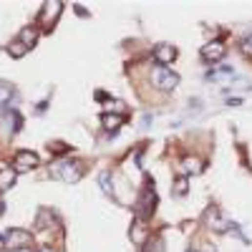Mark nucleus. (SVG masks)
Returning a JSON list of instances; mask_svg holds the SVG:
<instances>
[{
	"mask_svg": "<svg viewBox=\"0 0 252 252\" xmlns=\"http://www.w3.org/2000/svg\"><path fill=\"white\" fill-rule=\"evenodd\" d=\"M202 252H214V247H210V245H204V247H202Z\"/></svg>",
	"mask_w": 252,
	"mask_h": 252,
	"instance_id": "5701e85b",
	"label": "nucleus"
},
{
	"mask_svg": "<svg viewBox=\"0 0 252 252\" xmlns=\"http://www.w3.org/2000/svg\"><path fill=\"white\" fill-rule=\"evenodd\" d=\"M144 240H146V222L141 217H136L134 225H131V242H134V245H144Z\"/></svg>",
	"mask_w": 252,
	"mask_h": 252,
	"instance_id": "9b49d317",
	"label": "nucleus"
},
{
	"mask_svg": "<svg viewBox=\"0 0 252 252\" xmlns=\"http://www.w3.org/2000/svg\"><path fill=\"white\" fill-rule=\"evenodd\" d=\"M202 169H204V164H202V159H199V156H184V159H182V164H179L182 176H187V174H199Z\"/></svg>",
	"mask_w": 252,
	"mask_h": 252,
	"instance_id": "9d476101",
	"label": "nucleus"
},
{
	"mask_svg": "<svg viewBox=\"0 0 252 252\" xmlns=\"http://www.w3.org/2000/svg\"><path fill=\"white\" fill-rule=\"evenodd\" d=\"M189 252H192V250H189Z\"/></svg>",
	"mask_w": 252,
	"mask_h": 252,
	"instance_id": "393cba45",
	"label": "nucleus"
},
{
	"mask_svg": "<svg viewBox=\"0 0 252 252\" xmlns=\"http://www.w3.org/2000/svg\"><path fill=\"white\" fill-rule=\"evenodd\" d=\"M98 182H101L103 192H106L109 197H114V182H111V174H109V172H101V174H98Z\"/></svg>",
	"mask_w": 252,
	"mask_h": 252,
	"instance_id": "f3484780",
	"label": "nucleus"
},
{
	"mask_svg": "<svg viewBox=\"0 0 252 252\" xmlns=\"http://www.w3.org/2000/svg\"><path fill=\"white\" fill-rule=\"evenodd\" d=\"M51 176H53V179L66 182V184H76L81 176H83V172H81L78 161H61V164L51 167Z\"/></svg>",
	"mask_w": 252,
	"mask_h": 252,
	"instance_id": "f257e3e1",
	"label": "nucleus"
},
{
	"mask_svg": "<svg viewBox=\"0 0 252 252\" xmlns=\"http://www.w3.org/2000/svg\"><path fill=\"white\" fill-rule=\"evenodd\" d=\"M204 219H207V225H212L217 232H225V230H230V222H227L225 217H222V214H219V210H214V207H212V210H207Z\"/></svg>",
	"mask_w": 252,
	"mask_h": 252,
	"instance_id": "1a4fd4ad",
	"label": "nucleus"
},
{
	"mask_svg": "<svg viewBox=\"0 0 252 252\" xmlns=\"http://www.w3.org/2000/svg\"><path fill=\"white\" fill-rule=\"evenodd\" d=\"M13 184H16V172L3 169V172H0V192H8Z\"/></svg>",
	"mask_w": 252,
	"mask_h": 252,
	"instance_id": "dca6fc26",
	"label": "nucleus"
},
{
	"mask_svg": "<svg viewBox=\"0 0 252 252\" xmlns=\"http://www.w3.org/2000/svg\"><path fill=\"white\" fill-rule=\"evenodd\" d=\"M152 81H154V86H156V88H161V91H172V88H174L176 83H179V76H176L174 71H169L167 66H156V68H154Z\"/></svg>",
	"mask_w": 252,
	"mask_h": 252,
	"instance_id": "7ed1b4c3",
	"label": "nucleus"
},
{
	"mask_svg": "<svg viewBox=\"0 0 252 252\" xmlns=\"http://www.w3.org/2000/svg\"><path fill=\"white\" fill-rule=\"evenodd\" d=\"M154 204H156V194H154V189L152 192H144V199H141V204H139V217L144 219V217H149L152 214V210H154Z\"/></svg>",
	"mask_w": 252,
	"mask_h": 252,
	"instance_id": "f8f14e48",
	"label": "nucleus"
},
{
	"mask_svg": "<svg viewBox=\"0 0 252 252\" xmlns=\"http://www.w3.org/2000/svg\"><path fill=\"white\" fill-rule=\"evenodd\" d=\"M101 124H103V129H106V131H116L118 126L124 124V116L121 114H103L101 116Z\"/></svg>",
	"mask_w": 252,
	"mask_h": 252,
	"instance_id": "ddd939ff",
	"label": "nucleus"
},
{
	"mask_svg": "<svg viewBox=\"0 0 252 252\" xmlns=\"http://www.w3.org/2000/svg\"><path fill=\"white\" fill-rule=\"evenodd\" d=\"M202 58H204V61H210V63H214V61H222V58H225V46H222L219 40L207 43V46L202 48Z\"/></svg>",
	"mask_w": 252,
	"mask_h": 252,
	"instance_id": "6e6552de",
	"label": "nucleus"
},
{
	"mask_svg": "<svg viewBox=\"0 0 252 252\" xmlns=\"http://www.w3.org/2000/svg\"><path fill=\"white\" fill-rule=\"evenodd\" d=\"M25 51H28V48L23 46V43H20V40H16V43H13V46L8 48V53H10L13 58H20V56H25Z\"/></svg>",
	"mask_w": 252,
	"mask_h": 252,
	"instance_id": "6ab92c4d",
	"label": "nucleus"
},
{
	"mask_svg": "<svg viewBox=\"0 0 252 252\" xmlns=\"http://www.w3.org/2000/svg\"><path fill=\"white\" fill-rule=\"evenodd\" d=\"M174 194H176V197H184V194H187V176H176V182H174Z\"/></svg>",
	"mask_w": 252,
	"mask_h": 252,
	"instance_id": "a211bd4d",
	"label": "nucleus"
},
{
	"mask_svg": "<svg viewBox=\"0 0 252 252\" xmlns=\"http://www.w3.org/2000/svg\"><path fill=\"white\" fill-rule=\"evenodd\" d=\"M28 242H31V232H25V230H8L5 234H0V247H5L10 252L25 247Z\"/></svg>",
	"mask_w": 252,
	"mask_h": 252,
	"instance_id": "f03ea898",
	"label": "nucleus"
},
{
	"mask_svg": "<svg viewBox=\"0 0 252 252\" xmlns=\"http://www.w3.org/2000/svg\"><path fill=\"white\" fill-rule=\"evenodd\" d=\"M242 51H245V53H252V33L245 36V40H242Z\"/></svg>",
	"mask_w": 252,
	"mask_h": 252,
	"instance_id": "412c9836",
	"label": "nucleus"
},
{
	"mask_svg": "<svg viewBox=\"0 0 252 252\" xmlns=\"http://www.w3.org/2000/svg\"><path fill=\"white\" fill-rule=\"evenodd\" d=\"M61 10H63V3H58V0H53V3H46L43 5V13H40V23L46 31H51V28L56 25L58 16H61Z\"/></svg>",
	"mask_w": 252,
	"mask_h": 252,
	"instance_id": "423d86ee",
	"label": "nucleus"
},
{
	"mask_svg": "<svg viewBox=\"0 0 252 252\" xmlns=\"http://www.w3.org/2000/svg\"><path fill=\"white\" fill-rule=\"evenodd\" d=\"M10 116H13V131H20V126H23V118H20V114H18V111H13Z\"/></svg>",
	"mask_w": 252,
	"mask_h": 252,
	"instance_id": "aec40b11",
	"label": "nucleus"
},
{
	"mask_svg": "<svg viewBox=\"0 0 252 252\" xmlns=\"http://www.w3.org/2000/svg\"><path fill=\"white\" fill-rule=\"evenodd\" d=\"M240 103H242V98H232V96H227V106H240Z\"/></svg>",
	"mask_w": 252,
	"mask_h": 252,
	"instance_id": "4be33fe9",
	"label": "nucleus"
},
{
	"mask_svg": "<svg viewBox=\"0 0 252 252\" xmlns=\"http://www.w3.org/2000/svg\"><path fill=\"white\" fill-rule=\"evenodd\" d=\"M207 81H214V83H222L225 88H230L237 81V73L232 66H222V68H214V71L207 73Z\"/></svg>",
	"mask_w": 252,
	"mask_h": 252,
	"instance_id": "39448f33",
	"label": "nucleus"
},
{
	"mask_svg": "<svg viewBox=\"0 0 252 252\" xmlns=\"http://www.w3.org/2000/svg\"><path fill=\"white\" fill-rule=\"evenodd\" d=\"M13 252H31V247H20V250H13Z\"/></svg>",
	"mask_w": 252,
	"mask_h": 252,
	"instance_id": "b1692460",
	"label": "nucleus"
},
{
	"mask_svg": "<svg viewBox=\"0 0 252 252\" xmlns=\"http://www.w3.org/2000/svg\"><path fill=\"white\" fill-rule=\"evenodd\" d=\"M152 56H154V61L159 66H167V63H172L174 58H176V48L169 46V43H159V46L152 51Z\"/></svg>",
	"mask_w": 252,
	"mask_h": 252,
	"instance_id": "0eeeda50",
	"label": "nucleus"
},
{
	"mask_svg": "<svg viewBox=\"0 0 252 252\" xmlns=\"http://www.w3.org/2000/svg\"><path fill=\"white\" fill-rule=\"evenodd\" d=\"M38 164H40V159H38L36 152H18L16 159H13V172H16V174L31 172V169H36Z\"/></svg>",
	"mask_w": 252,
	"mask_h": 252,
	"instance_id": "20e7f679",
	"label": "nucleus"
},
{
	"mask_svg": "<svg viewBox=\"0 0 252 252\" xmlns=\"http://www.w3.org/2000/svg\"><path fill=\"white\" fill-rule=\"evenodd\" d=\"M10 98H16V88H13L8 81H0V109L10 103Z\"/></svg>",
	"mask_w": 252,
	"mask_h": 252,
	"instance_id": "4468645a",
	"label": "nucleus"
},
{
	"mask_svg": "<svg viewBox=\"0 0 252 252\" xmlns=\"http://www.w3.org/2000/svg\"><path fill=\"white\" fill-rule=\"evenodd\" d=\"M25 48H33L36 46V40H38V28H25V31L20 33V38H18Z\"/></svg>",
	"mask_w": 252,
	"mask_h": 252,
	"instance_id": "2eb2a0df",
	"label": "nucleus"
}]
</instances>
